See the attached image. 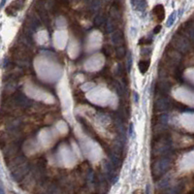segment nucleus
<instances>
[{
  "mask_svg": "<svg viewBox=\"0 0 194 194\" xmlns=\"http://www.w3.org/2000/svg\"><path fill=\"white\" fill-rule=\"evenodd\" d=\"M136 8L138 10H145L146 8V0H139L136 4Z\"/></svg>",
  "mask_w": 194,
  "mask_h": 194,
  "instance_id": "obj_16",
  "label": "nucleus"
},
{
  "mask_svg": "<svg viewBox=\"0 0 194 194\" xmlns=\"http://www.w3.org/2000/svg\"><path fill=\"white\" fill-rule=\"evenodd\" d=\"M25 1L26 0H15V1H13L6 9V14L9 16H16L17 13L24 7Z\"/></svg>",
  "mask_w": 194,
  "mask_h": 194,
  "instance_id": "obj_4",
  "label": "nucleus"
},
{
  "mask_svg": "<svg viewBox=\"0 0 194 194\" xmlns=\"http://www.w3.org/2000/svg\"><path fill=\"white\" fill-rule=\"evenodd\" d=\"M125 70H126V67H124L122 64L119 63L118 67H116V75H118L119 77L123 78L124 76H125V73H126Z\"/></svg>",
  "mask_w": 194,
  "mask_h": 194,
  "instance_id": "obj_11",
  "label": "nucleus"
},
{
  "mask_svg": "<svg viewBox=\"0 0 194 194\" xmlns=\"http://www.w3.org/2000/svg\"><path fill=\"white\" fill-rule=\"evenodd\" d=\"M129 132H130V133H129L130 135L133 134V124H132V123L130 124V130H129Z\"/></svg>",
  "mask_w": 194,
  "mask_h": 194,
  "instance_id": "obj_20",
  "label": "nucleus"
},
{
  "mask_svg": "<svg viewBox=\"0 0 194 194\" xmlns=\"http://www.w3.org/2000/svg\"><path fill=\"white\" fill-rule=\"evenodd\" d=\"M134 96H135V102L138 103V94H137L136 92L134 93Z\"/></svg>",
  "mask_w": 194,
  "mask_h": 194,
  "instance_id": "obj_22",
  "label": "nucleus"
},
{
  "mask_svg": "<svg viewBox=\"0 0 194 194\" xmlns=\"http://www.w3.org/2000/svg\"><path fill=\"white\" fill-rule=\"evenodd\" d=\"M175 16H176L175 13H174V14H172V15H171V17H170V19H169V20L167 21V26H168V27L171 26V25L174 23V21H175V18H176Z\"/></svg>",
  "mask_w": 194,
  "mask_h": 194,
  "instance_id": "obj_18",
  "label": "nucleus"
},
{
  "mask_svg": "<svg viewBox=\"0 0 194 194\" xmlns=\"http://www.w3.org/2000/svg\"><path fill=\"white\" fill-rule=\"evenodd\" d=\"M105 28H106V31L107 32H114L115 29V24H114V20H109L107 21L106 24H105Z\"/></svg>",
  "mask_w": 194,
  "mask_h": 194,
  "instance_id": "obj_12",
  "label": "nucleus"
},
{
  "mask_svg": "<svg viewBox=\"0 0 194 194\" xmlns=\"http://www.w3.org/2000/svg\"><path fill=\"white\" fill-rule=\"evenodd\" d=\"M5 2H6V0H2L1 4H0V8H2V7L4 6V4H5Z\"/></svg>",
  "mask_w": 194,
  "mask_h": 194,
  "instance_id": "obj_21",
  "label": "nucleus"
},
{
  "mask_svg": "<svg viewBox=\"0 0 194 194\" xmlns=\"http://www.w3.org/2000/svg\"><path fill=\"white\" fill-rule=\"evenodd\" d=\"M172 45H173L174 49L182 51V53H185L188 50V42L182 34H176L172 38Z\"/></svg>",
  "mask_w": 194,
  "mask_h": 194,
  "instance_id": "obj_2",
  "label": "nucleus"
},
{
  "mask_svg": "<svg viewBox=\"0 0 194 194\" xmlns=\"http://www.w3.org/2000/svg\"><path fill=\"white\" fill-rule=\"evenodd\" d=\"M152 16L156 23H161L165 19V9L163 5L159 4L152 9Z\"/></svg>",
  "mask_w": 194,
  "mask_h": 194,
  "instance_id": "obj_6",
  "label": "nucleus"
},
{
  "mask_svg": "<svg viewBox=\"0 0 194 194\" xmlns=\"http://www.w3.org/2000/svg\"><path fill=\"white\" fill-rule=\"evenodd\" d=\"M152 38H149V37H143L140 39L139 41V45L141 46H148L149 44H152Z\"/></svg>",
  "mask_w": 194,
  "mask_h": 194,
  "instance_id": "obj_14",
  "label": "nucleus"
},
{
  "mask_svg": "<svg viewBox=\"0 0 194 194\" xmlns=\"http://www.w3.org/2000/svg\"><path fill=\"white\" fill-rule=\"evenodd\" d=\"M171 166V161L170 159L163 156L162 158L158 159L156 162H154L152 166V177L153 179H159L161 176L164 175V173L166 171H168V169Z\"/></svg>",
  "mask_w": 194,
  "mask_h": 194,
  "instance_id": "obj_1",
  "label": "nucleus"
},
{
  "mask_svg": "<svg viewBox=\"0 0 194 194\" xmlns=\"http://www.w3.org/2000/svg\"><path fill=\"white\" fill-rule=\"evenodd\" d=\"M149 65H150V60L149 59H148V60L143 59L138 63V68H139V70L142 74H146V71L149 70Z\"/></svg>",
  "mask_w": 194,
  "mask_h": 194,
  "instance_id": "obj_9",
  "label": "nucleus"
},
{
  "mask_svg": "<svg viewBox=\"0 0 194 194\" xmlns=\"http://www.w3.org/2000/svg\"><path fill=\"white\" fill-rule=\"evenodd\" d=\"M28 167L27 166H23V167H20L17 172H15L13 176H14V178L16 180H20V179H23V177L26 175V173L28 172Z\"/></svg>",
  "mask_w": 194,
  "mask_h": 194,
  "instance_id": "obj_8",
  "label": "nucleus"
},
{
  "mask_svg": "<svg viewBox=\"0 0 194 194\" xmlns=\"http://www.w3.org/2000/svg\"><path fill=\"white\" fill-rule=\"evenodd\" d=\"M112 42L115 46H122L125 43V39H124V35L122 31H114L112 33Z\"/></svg>",
  "mask_w": 194,
  "mask_h": 194,
  "instance_id": "obj_7",
  "label": "nucleus"
},
{
  "mask_svg": "<svg viewBox=\"0 0 194 194\" xmlns=\"http://www.w3.org/2000/svg\"><path fill=\"white\" fill-rule=\"evenodd\" d=\"M161 25L160 24H158V25H156V26L154 27V29H153V33L154 34H157V33H159L160 32V30H161Z\"/></svg>",
  "mask_w": 194,
  "mask_h": 194,
  "instance_id": "obj_19",
  "label": "nucleus"
},
{
  "mask_svg": "<svg viewBox=\"0 0 194 194\" xmlns=\"http://www.w3.org/2000/svg\"><path fill=\"white\" fill-rule=\"evenodd\" d=\"M132 62H133V59H132L131 53H128L126 55V70H127V72H130L131 67H132Z\"/></svg>",
  "mask_w": 194,
  "mask_h": 194,
  "instance_id": "obj_13",
  "label": "nucleus"
},
{
  "mask_svg": "<svg viewBox=\"0 0 194 194\" xmlns=\"http://www.w3.org/2000/svg\"><path fill=\"white\" fill-rule=\"evenodd\" d=\"M94 24L96 25V26H100V25L103 23V17L101 15H97L95 16V18H94V20H93Z\"/></svg>",
  "mask_w": 194,
  "mask_h": 194,
  "instance_id": "obj_17",
  "label": "nucleus"
},
{
  "mask_svg": "<svg viewBox=\"0 0 194 194\" xmlns=\"http://www.w3.org/2000/svg\"><path fill=\"white\" fill-rule=\"evenodd\" d=\"M153 109L157 112H165L170 109V102L167 96L159 95L153 103Z\"/></svg>",
  "mask_w": 194,
  "mask_h": 194,
  "instance_id": "obj_3",
  "label": "nucleus"
},
{
  "mask_svg": "<svg viewBox=\"0 0 194 194\" xmlns=\"http://www.w3.org/2000/svg\"><path fill=\"white\" fill-rule=\"evenodd\" d=\"M115 54H116V57H118V58L119 59H122L126 57V49H125V47H124L123 45L122 46H118L115 48Z\"/></svg>",
  "mask_w": 194,
  "mask_h": 194,
  "instance_id": "obj_10",
  "label": "nucleus"
},
{
  "mask_svg": "<svg viewBox=\"0 0 194 194\" xmlns=\"http://www.w3.org/2000/svg\"><path fill=\"white\" fill-rule=\"evenodd\" d=\"M102 54L105 55V57H110L112 54V49L110 46H103L102 47Z\"/></svg>",
  "mask_w": 194,
  "mask_h": 194,
  "instance_id": "obj_15",
  "label": "nucleus"
},
{
  "mask_svg": "<svg viewBox=\"0 0 194 194\" xmlns=\"http://www.w3.org/2000/svg\"><path fill=\"white\" fill-rule=\"evenodd\" d=\"M170 88H171L170 84L165 80L159 81L156 84V87H155L156 93H158V95H163V96H167V93L169 92Z\"/></svg>",
  "mask_w": 194,
  "mask_h": 194,
  "instance_id": "obj_5",
  "label": "nucleus"
}]
</instances>
